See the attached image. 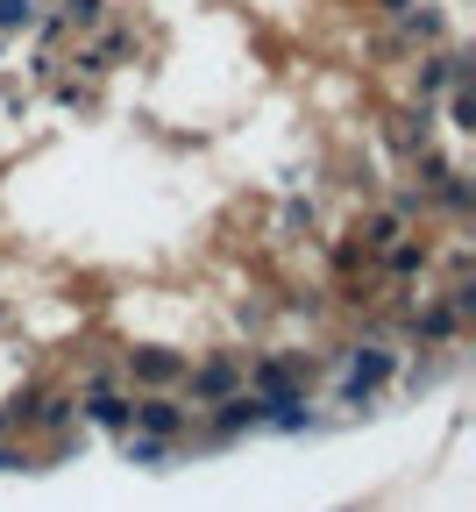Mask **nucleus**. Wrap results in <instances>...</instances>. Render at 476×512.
I'll return each mask as SVG.
<instances>
[{"instance_id": "nucleus-1", "label": "nucleus", "mask_w": 476, "mask_h": 512, "mask_svg": "<svg viewBox=\"0 0 476 512\" xmlns=\"http://www.w3.org/2000/svg\"><path fill=\"white\" fill-rule=\"evenodd\" d=\"M36 8H29V0H0V29H15V22H29Z\"/></svg>"}, {"instance_id": "nucleus-2", "label": "nucleus", "mask_w": 476, "mask_h": 512, "mask_svg": "<svg viewBox=\"0 0 476 512\" xmlns=\"http://www.w3.org/2000/svg\"><path fill=\"white\" fill-rule=\"evenodd\" d=\"M143 427H157V434H164V427H178V413H171V406H143Z\"/></svg>"}]
</instances>
